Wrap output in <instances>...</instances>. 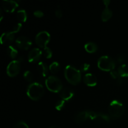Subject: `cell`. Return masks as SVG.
I'll return each instance as SVG.
<instances>
[{
  "mask_svg": "<svg viewBox=\"0 0 128 128\" xmlns=\"http://www.w3.org/2000/svg\"><path fill=\"white\" fill-rule=\"evenodd\" d=\"M64 76L68 82L76 85L81 81V73L80 70L72 65H67L64 69Z\"/></svg>",
  "mask_w": 128,
  "mask_h": 128,
  "instance_id": "obj_1",
  "label": "cell"
},
{
  "mask_svg": "<svg viewBox=\"0 0 128 128\" xmlns=\"http://www.w3.org/2000/svg\"><path fill=\"white\" fill-rule=\"evenodd\" d=\"M26 93L28 97L31 100L37 101L44 95V89L41 84L37 82H32L28 86Z\"/></svg>",
  "mask_w": 128,
  "mask_h": 128,
  "instance_id": "obj_2",
  "label": "cell"
},
{
  "mask_svg": "<svg viewBox=\"0 0 128 128\" xmlns=\"http://www.w3.org/2000/svg\"><path fill=\"white\" fill-rule=\"evenodd\" d=\"M109 113L113 118H120L124 112V106L121 101L118 100H113L109 106Z\"/></svg>",
  "mask_w": 128,
  "mask_h": 128,
  "instance_id": "obj_3",
  "label": "cell"
},
{
  "mask_svg": "<svg viewBox=\"0 0 128 128\" xmlns=\"http://www.w3.org/2000/svg\"><path fill=\"white\" fill-rule=\"evenodd\" d=\"M98 66L100 70L105 71H111L116 66L115 61L109 56H102L99 58Z\"/></svg>",
  "mask_w": 128,
  "mask_h": 128,
  "instance_id": "obj_4",
  "label": "cell"
},
{
  "mask_svg": "<svg viewBox=\"0 0 128 128\" xmlns=\"http://www.w3.org/2000/svg\"><path fill=\"white\" fill-rule=\"evenodd\" d=\"M46 86L50 91L54 92H61L62 90V83L61 80L55 76H50L45 81Z\"/></svg>",
  "mask_w": 128,
  "mask_h": 128,
  "instance_id": "obj_5",
  "label": "cell"
},
{
  "mask_svg": "<svg viewBox=\"0 0 128 128\" xmlns=\"http://www.w3.org/2000/svg\"><path fill=\"white\" fill-rule=\"evenodd\" d=\"M50 39L51 36L50 33L46 31H42L37 34L35 38V41L40 47L44 48L46 47L48 43L50 42Z\"/></svg>",
  "mask_w": 128,
  "mask_h": 128,
  "instance_id": "obj_6",
  "label": "cell"
},
{
  "mask_svg": "<svg viewBox=\"0 0 128 128\" xmlns=\"http://www.w3.org/2000/svg\"><path fill=\"white\" fill-rule=\"evenodd\" d=\"M21 69L20 61L18 60H13L8 64L6 69V72L8 75L11 77L17 76L20 72Z\"/></svg>",
  "mask_w": 128,
  "mask_h": 128,
  "instance_id": "obj_7",
  "label": "cell"
},
{
  "mask_svg": "<svg viewBox=\"0 0 128 128\" xmlns=\"http://www.w3.org/2000/svg\"><path fill=\"white\" fill-rule=\"evenodd\" d=\"M16 44L19 48L21 50H28L32 45L31 40L25 36H20L16 40Z\"/></svg>",
  "mask_w": 128,
  "mask_h": 128,
  "instance_id": "obj_8",
  "label": "cell"
},
{
  "mask_svg": "<svg viewBox=\"0 0 128 128\" xmlns=\"http://www.w3.org/2000/svg\"><path fill=\"white\" fill-rule=\"evenodd\" d=\"M2 4L4 10L8 12H14L18 6V2L12 0H3Z\"/></svg>",
  "mask_w": 128,
  "mask_h": 128,
  "instance_id": "obj_9",
  "label": "cell"
},
{
  "mask_svg": "<svg viewBox=\"0 0 128 128\" xmlns=\"http://www.w3.org/2000/svg\"><path fill=\"white\" fill-rule=\"evenodd\" d=\"M42 52L38 48L32 49L28 53V61L30 62H35L38 61Z\"/></svg>",
  "mask_w": 128,
  "mask_h": 128,
  "instance_id": "obj_10",
  "label": "cell"
},
{
  "mask_svg": "<svg viewBox=\"0 0 128 128\" xmlns=\"http://www.w3.org/2000/svg\"><path fill=\"white\" fill-rule=\"evenodd\" d=\"M74 91L70 88L68 87L62 88V90L60 92V96L62 98V100H64L65 101H68L72 100V98L74 97Z\"/></svg>",
  "mask_w": 128,
  "mask_h": 128,
  "instance_id": "obj_11",
  "label": "cell"
},
{
  "mask_svg": "<svg viewBox=\"0 0 128 128\" xmlns=\"http://www.w3.org/2000/svg\"><path fill=\"white\" fill-rule=\"evenodd\" d=\"M14 40V35L12 31L4 32L2 34L0 38L1 44H10L13 42Z\"/></svg>",
  "mask_w": 128,
  "mask_h": 128,
  "instance_id": "obj_12",
  "label": "cell"
},
{
  "mask_svg": "<svg viewBox=\"0 0 128 128\" xmlns=\"http://www.w3.org/2000/svg\"><path fill=\"white\" fill-rule=\"evenodd\" d=\"M84 82L88 86H94L97 84V78L92 73H87L83 77Z\"/></svg>",
  "mask_w": 128,
  "mask_h": 128,
  "instance_id": "obj_13",
  "label": "cell"
},
{
  "mask_svg": "<svg viewBox=\"0 0 128 128\" xmlns=\"http://www.w3.org/2000/svg\"><path fill=\"white\" fill-rule=\"evenodd\" d=\"M89 118L88 111H83L79 112L75 115L74 121L76 123L80 124L84 122Z\"/></svg>",
  "mask_w": 128,
  "mask_h": 128,
  "instance_id": "obj_14",
  "label": "cell"
},
{
  "mask_svg": "<svg viewBox=\"0 0 128 128\" xmlns=\"http://www.w3.org/2000/svg\"><path fill=\"white\" fill-rule=\"evenodd\" d=\"M37 70L39 74L42 77H46L48 74V71L50 69L48 67V65L44 62H40L38 64Z\"/></svg>",
  "mask_w": 128,
  "mask_h": 128,
  "instance_id": "obj_15",
  "label": "cell"
},
{
  "mask_svg": "<svg viewBox=\"0 0 128 128\" xmlns=\"http://www.w3.org/2000/svg\"><path fill=\"white\" fill-rule=\"evenodd\" d=\"M112 15V12L111 9L108 8V6H106L104 10L102 11V14H101V19L102 21L105 22L110 20Z\"/></svg>",
  "mask_w": 128,
  "mask_h": 128,
  "instance_id": "obj_16",
  "label": "cell"
},
{
  "mask_svg": "<svg viewBox=\"0 0 128 128\" xmlns=\"http://www.w3.org/2000/svg\"><path fill=\"white\" fill-rule=\"evenodd\" d=\"M118 72L120 77H128V66L127 64H121V66H120L118 67Z\"/></svg>",
  "mask_w": 128,
  "mask_h": 128,
  "instance_id": "obj_17",
  "label": "cell"
},
{
  "mask_svg": "<svg viewBox=\"0 0 128 128\" xmlns=\"http://www.w3.org/2000/svg\"><path fill=\"white\" fill-rule=\"evenodd\" d=\"M84 48L89 52H94L98 50V46L95 42H88L84 45Z\"/></svg>",
  "mask_w": 128,
  "mask_h": 128,
  "instance_id": "obj_18",
  "label": "cell"
},
{
  "mask_svg": "<svg viewBox=\"0 0 128 128\" xmlns=\"http://www.w3.org/2000/svg\"><path fill=\"white\" fill-rule=\"evenodd\" d=\"M96 121H100V122H108L110 121V117L109 115L106 114L102 113V112H98Z\"/></svg>",
  "mask_w": 128,
  "mask_h": 128,
  "instance_id": "obj_19",
  "label": "cell"
},
{
  "mask_svg": "<svg viewBox=\"0 0 128 128\" xmlns=\"http://www.w3.org/2000/svg\"><path fill=\"white\" fill-rule=\"evenodd\" d=\"M17 18L20 22H25L27 20V13L24 10H20L16 13Z\"/></svg>",
  "mask_w": 128,
  "mask_h": 128,
  "instance_id": "obj_20",
  "label": "cell"
},
{
  "mask_svg": "<svg viewBox=\"0 0 128 128\" xmlns=\"http://www.w3.org/2000/svg\"><path fill=\"white\" fill-rule=\"evenodd\" d=\"M18 51L13 46H9L7 49V54L10 58L14 59L17 56Z\"/></svg>",
  "mask_w": 128,
  "mask_h": 128,
  "instance_id": "obj_21",
  "label": "cell"
},
{
  "mask_svg": "<svg viewBox=\"0 0 128 128\" xmlns=\"http://www.w3.org/2000/svg\"><path fill=\"white\" fill-rule=\"evenodd\" d=\"M50 71H51L52 73L56 74L60 71V64L59 62L54 61V62H52V63L50 64V67H49Z\"/></svg>",
  "mask_w": 128,
  "mask_h": 128,
  "instance_id": "obj_22",
  "label": "cell"
},
{
  "mask_svg": "<svg viewBox=\"0 0 128 128\" xmlns=\"http://www.w3.org/2000/svg\"><path fill=\"white\" fill-rule=\"evenodd\" d=\"M65 104H66V102H65L64 100H58L56 102V104H55V108L58 111H61V110H62L64 108Z\"/></svg>",
  "mask_w": 128,
  "mask_h": 128,
  "instance_id": "obj_23",
  "label": "cell"
},
{
  "mask_svg": "<svg viewBox=\"0 0 128 128\" xmlns=\"http://www.w3.org/2000/svg\"><path fill=\"white\" fill-rule=\"evenodd\" d=\"M42 54L46 58H51L52 57V52L51 49L48 47H46L43 49L42 51Z\"/></svg>",
  "mask_w": 128,
  "mask_h": 128,
  "instance_id": "obj_24",
  "label": "cell"
},
{
  "mask_svg": "<svg viewBox=\"0 0 128 128\" xmlns=\"http://www.w3.org/2000/svg\"><path fill=\"white\" fill-rule=\"evenodd\" d=\"M23 76L25 80H27L28 81H31L33 80V74H32V73L31 71H28V70L24 72Z\"/></svg>",
  "mask_w": 128,
  "mask_h": 128,
  "instance_id": "obj_25",
  "label": "cell"
},
{
  "mask_svg": "<svg viewBox=\"0 0 128 128\" xmlns=\"http://www.w3.org/2000/svg\"><path fill=\"white\" fill-rule=\"evenodd\" d=\"M13 128H29L27 124L24 121H19L14 125Z\"/></svg>",
  "mask_w": 128,
  "mask_h": 128,
  "instance_id": "obj_26",
  "label": "cell"
},
{
  "mask_svg": "<svg viewBox=\"0 0 128 128\" xmlns=\"http://www.w3.org/2000/svg\"><path fill=\"white\" fill-rule=\"evenodd\" d=\"M21 28H22V24L21 22H18V23L16 24V25H14L12 30V32H13L14 34L16 33V32H19V31L21 30Z\"/></svg>",
  "mask_w": 128,
  "mask_h": 128,
  "instance_id": "obj_27",
  "label": "cell"
},
{
  "mask_svg": "<svg viewBox=\"0 0 128 128\" xmlns=\"http://www.w3.org/2000/svg\"><path fill=\"white\" fill-rule=\"evenodd\" d=\"M90 68V65L88 63H84L80 67V71L81 72H86Z\"/></svg>",
  "mask_w": 128,
  "mask_h": 128,
  "instance_id": "obj_28",
  "label": "cell"
},
{
  "mask_svg": "<svg viewBox=\"0 0 128 128\" xmlns=\"http://www.w3.org/2000/svg\"><path fill=\"white\" fill-rule=\"evenodd\" d=\"M97 113L98 112H94V111H88L89 118L91 119V120H96V116H97Z\"/></svg>",
  "mask_w": 128,
  "mask_h": 128,
  "instance_id": "obj_29",
  "label": "cell"
},
{
  "mask_svg": "<svg viewBox=\"0 0 128 128\" xmlns=\"http://www.w3.org/2000/svg\"><path fill=\"white\" fill-rule=\"evenodd\" d=\"M110 74H111V76L113 79H118L120 77L118 72L117 71H115V70H112V71H110Z\"/></svg>",
  "mask_w": 128,
  "mask_h": 128,
  "instance_id": "obj_30",
  "label": "cell"
},
{
  "mask_svg": "<svg viewBox=\"0 0 128 128\" xmlns=\"http://www.w3.org/2000/svg\"><path fill=\"white\" fill-rule=\"evenodd\" d=\"M34 15L38 18H41L44 16V13L41 10H36L34 12Z\"/></svg>",
  "mask_w": 128,
  "mask_h": 128,
  "instance_id": "obj_31",
  "label": "cell"
},
{
  "mask_svg": "<svg viewBox=\"0 0 128 128\" xmlns=\"http://www.w3.org/2000/svg\"><path fill=\"white\" fill-rule=\"evenodd\" d=\"M55 14H56V17H58V18H60L62 17V11H61V10H60V9H58V10H56V11H55Z\"/></svg>",
  "mask_w": 128,
  "mask_h": 128,
  "instance_id": "obj_32",
  "label": "cell"
},
{
  "mask_svg": "<svg viewBox=\"0 0 128 128\" xmlns=\"http://www.w3.org/2000/svg\"><path fill=\"white\" fill-rule=\"evenodd\" d=\"M117 61L118 62H119V63H121V62H122V61H124V56H122V55H118L117 57Z\"/></svg>",
  "mask_w": 128,
  "mask_h": 128,
  "instance_id": "obj_33",
  "label": "cell"
},
{
  "mask_svg": "<svg viewBox=\"0 0 128 128\" xmlns=\"http://www.w3.org/2000/svg\"><path fill=\"white\" fill-rule=\"evenodd\" d=\"M123 82H124L123 79H122L121 77H120L118 79V80H117V83H118V84H119V85L122 84L123 83Z\"/></svg>",
  "mask_w": 128,
  "mask_h": 128,
  "instance_id": "obj_34",
  "label": "cell"
},
{
  "mask_svg": "<svg viewBox=\"0 0 128 128\" xmlns=\"http://www.w3.org/2000/svg\"><path fill=\"white\" fill-rule=\"evenodd\" d=\"M103 2L104 3V4L106 5V6H108L109 4L110 3V0H104Z\"/></svg>",
  "mask_w": 128,
  "mask_h": 128,
  "instance_id": "obj_35",
  "label": "cell"
},
{
  "mask_svg": "<svg viewBox=\"0 0 128 128\" xmlns=\"http://www.w3.org/2000/svg\"><path fill=\"white\" fill-rule=\"evenodd\" d=\"M48 128H61L60 126H57V125H52V126H50V127H49Z\"/></svg>",
  "mask_w": 128,
  "mask_h": 128,
  "instance_id": "obj_36",
  "label": "cell"
},
{
  "mask_svg": "<svg viewBox=\"0 0 128 128\" xmlns=\"http://www.w3.org/2000/svg\"><path fill=\"white\" fill-rule=\"evenodd\" d=\"M0 14H1V18H0V21H1L3 18V16H2V11H1V10L0 9Z\"/></svg>",
  "mask_w": 128,
  "mask_h": 128,
  "instance_id": "obj_37",
  "label": "cell"
}]
</instances>
